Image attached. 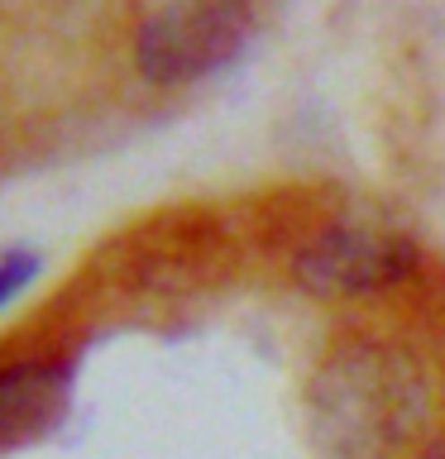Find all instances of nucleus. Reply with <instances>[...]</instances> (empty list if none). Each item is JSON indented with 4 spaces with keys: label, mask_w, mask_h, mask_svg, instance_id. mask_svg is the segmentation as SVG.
<instances>
[{
    "label": "nucleus",
    "mask_w": 445,
    "mask_h": 459,
    "mask_svg": "<svg viewBox=\"0 0 445 459\" xmlns=\"http://www.w3.org/2000/svg\"><path fill=\"white\" fill-rule=\"evenodd\" d=\"M426 416V373L383 340H350L316 368L311 440L326 459H393Z\"/></svg>",
    "instance_id": "f257e3e1"
},
{
    "label": "nucleus",
    "mask_w": 445,
    "mask_h": 459,
    "mask_svg": "<svg viewBox=\"0 0 445 459\" xmlns=\"http://www.w3.org/2000/svg\"><path fill=\"white\" fill-rule=\"evenodd\" d=\"M254 34L244 0H178L139 29L135 63L149 82L178 86L230 67Z\"/></svg>",
    "instance_id": "f03ea898"
},
{
    "label": "nucleus",
    "mask_w": 445,
    "mask_h": 459,
    "mask_svg": "<svg viewBox=\"0 0 445 459\" xmlns=\"http://www.w3.org/2000/svg\"><path fill=\"white\" fill-rule=\"evenodd\" d=\"M416 268L412 239L393 225L340 221L297 254L292 278L311 297H369L402 282Z\"/></svg>",
    "instance_id": "7ed1b4c3"
},
{
    "label": "nucleus",
    "mask_w": 445,
    "mask_h": 459,
    "mask_svg": "<svg viewBox=\"0 0 445 459\" xmlns=\"http://www.w3.org/2000/svg\"><path fill=\"white\" fill-rule=\"evenodd\" d=\"M72 378L57 364H5L0 368V455L24 450L43 436H53L67 416Z\"/></svg>",
    "instance_id": "20e7f679"
},
{
    "label": "nucleus",
    "mask_w": 445,
    "mask_h": 459,
    "mask_svg": "<svg viewBox=\"0 0 445 459\" xmlns=\"http://www.w3.org/2000/svg\"><path fill=\"white\" fill-rule=\"evenodd\" d=\"M39 273V258L34 254H5L0 258V307H5L10 297H20L29 282H34Z\"/></svg>",
    "instance_id": "39448f33"
},
{
    "label": "nucleus",
    "mask_w": 445,
    "mask_h": 459,
    "mask_svg": "<svg viewBox=\"0 0 445 459\" xmlns=\"http://www.w3.org/2000/svg\"><path fill=\"white\" fill-rule=\"evenodd\" d=\"M422 459H445V436H441L436 445H426V450H422Z\"/></svg>",
    "instance_id": "423d86ee"
}]
</instances>
